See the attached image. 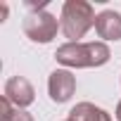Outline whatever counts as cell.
Returning a JSON list of instances; mask_svg holds the SVG:
<instances>
[{
  "instance_id": "9c48e42d",
  "label": "cell",
  "mask_w": 121,
  "mask_h": 121,
  "mask_svg": "<svg viewBox=\"0 0 121 121\" xmlns=\"http://www.w3.org/2000/svg\"><path fill=\"white\" fill-rule=\"evenodd\" d=\"M5 17H7V5L0 7V22H5Z\"/></svg>"
},
{
  "instance_id": "277c9868",
  "label": "cell",
  "mask_w": 121,
  "mask_h": 121,
  "mask_svg": "<svg viewBox=\"0 0 121 121\" xmlns=\"http://www.w3.org/2000/svg\"><path fill=\"white\" fill-rule=\"evenodd\" d=\"M48 93H50V100L57 104L69 102L71 95L76 93V76L69 69H55L48 78Z\"/></svg>"
},
{
  "instance_id": "ba28073f",
  "label": "cell",
  "mask_w": 121,
  "mask_h": 121,
  "mask_svg": "<svg viewBox=\"0 0 121 121\" xmlns=\"http://www.w3.org/2000/svg\"><path fill=\"white\" fill-rule=\"evenodd\" d=\"M0 121H33V116L26 109H17L5 95L0 100Z\"/></svg>"
},
{
  "instance_id": "8fae6325",
  "label": "cell",
  "mask_w": 121,
  "mask_h": 121,
  "mask_svg": "<svg viewBox=\"0 0 121 121\" xmlns=\"http://www.w3.org/2000/svg\"><path fill=\"white\" fill-rule=\"evenodd\" d=\"M64 121H69V119H64Z\"/></svg>"
},
{
  "instance_id": "7a4b0ae2",
  "label": "cell",
  "mask_w": 121,
  "mask_h": 121,
  "mask_svg": "<svg viewBox=\"0 0 121 121\" xmlns=\"http://www.w3.org/2000/svg\"><path fill=\"white\" fill-rule=\"evenodd\" d=\"M95 10L86 0H67L62 5V14H59V24H62V33L69 38V43H81V38L95 26Z\"/></svg>"
},
{
  "instance_id": "30bf717a",
  "label": "cell",
  "mask_w": 121,
  "mask_h": 121,
  "mask_svg": "<svg viewBox=\"0 0 121 121\" xmlns=\"http://www.w3.org/2000/svg\"><path fill=\"white\" fill-rule=\"evenodd\" d=\"M116 121H121V100H119V104H116Z\"/></svg>"
},
{
  "instance_id": "6da1fadb",
  "label": "cell",
  "mask_w": 121,
  "mask_h": 121,
  "mask_svg": "<svg viewBox=\"0 0 121 121\" xmlns=\"http://www.w3.org/2000/svg\"><path fill=\"white\" fill-rule=\"evenodd\" d=\"M109 45L104 40H93V43H64L55 52V59L69 69H93L102 67L109 62Z\"/></svg>"
},
{
  "instance_id": "52a82bcc",
  "label": "cell",
  "mask_w": 121,
  "mask_h": 121,
  "mask_svg": "<svg viewBox=\"0 0 121 121\" xmlns=\"http://www.w3.org/2000/svg\"><path fill=\"white\" fill-rule=\"evenodd\" d=\"M69 121H112L109 112L102 107H95L93 102H78L69 112Z\"/></svg>"
},
{
  "instance_id": "8992f818",
  "label": "cell",
  "mask_w": 121,
  "mask_h": 121,
  "mask_svg": "<svg viewBox=\"0 0 121 121\" xmlns=\"http://www.w3.org/2000/svg\"><path fill=\"white\" fill-rule=\"evenodd\" d=\"M95 31L104 40H121V14L114 10H104L95 19Z\"/></svg>"
},
{
  "instance_id": "5b68a950",
  "label": "cell",
  "mask_w": 121,
  "mask_h": 121,
  "mask_svg": "<svg viewBox=\"0 0 121 121\" xmlns=\"http://www.w3.org/2000/svg\"><path fill=\"white\" fill-rule=\"evenodd\" d=\"M5 97H7L17 109H26L29 104H33L36 90H33V86H31L29 78H24V76H12V78H7V83H5Z\"/></svg>"
},
{
  "instance_id": "3957f363",
  "label": "cell",
  "mask_w": 121,
  "mask_h": 121,
  "mask_svg": "<svg viewBox=\"0 0 121 121\" xmlns=\"http://www.w3.org/2000/svg\"><path fill=\"white\" fill-rule=\"evenodd\" d=\"M24 33L29 40L33 43H50L57 31H62V24L55 14H50L48 10H31L26 17H24V24H22Z\"/></svg>"
}]
</instances>
